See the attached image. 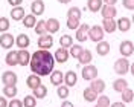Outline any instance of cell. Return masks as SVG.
<instances>
[{"label": "cell", "mask_w": 134, "mask_h": 107, "mask_svg": "<svg viewBox=\"0 0 134 107\" xmlns=\"http://www.w3.org/2000/svg\"><path fill=\"white\" fill-rule=\"evenodd\" d=\"M23 106L25 107H35L37 106V98H35V96H31V95L25 96V99H23Z\"/></svg>", "instance_id": "obj_38"}, {"label": "cell", "mask_w": 134, "mask_h": 107, "mask_svg": "<svg viewBox=\"0 0 134 107\" xmlns=\"http://www.w3.org/2000/svg\"><path fill=\"white\" fill-rule=\"evenodd\" d=\"M130 70H131V74L134 75V63H131V66H130Z\"/></svg>", "instance_id": "obj_48"}, {"label": "cell", "mask_w": 134, "mask_h": 107, "mask_svg": "<svg viewBox=\"0 0 134 107\" xmlns=\"http://www.w3.org/2000/svg\"><path fill=\"white\" fill-rule=\"evenodd\" d=\"M119 52L122 54V57H131L134 54V44L133 41L130 40H124L122 43H120V46H119Z\"/></svg>", "instance_id": "obj_4"}, {"label": "cell", "mask_w": 134, "mask_h": 107, "mask_svg": "<svg viewBox=\"0 0 134 107\" xmlns=\"http://www.w3.org/2000/svg\"><path fill=\"white\" fill-rule=\"evenodd\" d=\"M82 46H79V44H73V46H72V48H70V50H69V52H70V57H73V58H76V60H78V57H79V55H81V52H82Z\"/></svg>", "instance_id": "obj_36"}, {"label": "cell", "mask_w": 134, "mask_h": 107, "mask_svg": "<svg viewBox=\"0 0 134 107\" xmlns=\"http://www.w3.org/2000/svg\"><path fill=\"white\" fill-rule=\"evenodd\" d=\"M105 2V5H116L117 0H104Z\"/></svg>", "instance_id": "obj_47"}, {"label": "cell", "mask_w": 134, "mask_h": 107, "mask_svg": "<svg viewBox=\"0 0 134 107\" xmlns=\"http://www.w3.org/2000/svg\"><path fill=\"white\" fill-rule=\"evenodd\" d=\"M35 32L38 34V35H44V34L47 32V28H46V22H37V25H35Z\"/></svg>", "instance_id": "obj_35"}, {"label": "cell", "mask_w": 134, "mask_h": 107, "mask_svg": "<svg viewBox=\"0 0 134 107\" xmlns=\"http://www.w3.org/2000/svg\"><path fill=\"white\" fill-rule=\"evenodd\" d=\"M55 57L47 49L35 50L31 57V70L40 77H47L53 72Z\"/></svg>", "instance_id": "obj_1"}, {"label": "cell", "mask_w": 134, "mask_h": 107, "mask_svg": "<svg viewBox=\"0 0 134 107\" xmlns=\"http://www.w3.org/2000/svg\"><path fill=\"white\" fill-rule=\"evenodd\" d=\"M130 61L126 60L125 57L119 58V60H116V63H114V72L119 75H125L128 70H130Z\"/></svg>", "instance_id": "obj_3"}, {"label": "cell", "mask_w": 134, "mask_h": 107, "mask_svg": "<svg viewBox=\"0 0 134 107\" xmlns=\"http://www.w3.org/2000/svg\"><path fill=\"white\" fill-rule=\"evenodd\" d=\"M59 3H70V2H72V0H58Z\"/></svg>", "instance_id": "obj_49"}, {"label": "cell", "mask_w": 134, "mask_h": 107, "mask_svg": "<svg viewBox=\"0 0 134 107\" xmlns=\"http://www.w3.org/2000/svg\"><path fill=\"white\" fill-rule=\"evenodd\" d=\"M88 29H90V26L85 25V23H82L76 29V40L79 41V43H82V41H85L88 38Z\"/></svg>", "instance_id": "obj_10"}, {"label": "cell", "mask_w": 134, "mask_h": 107, "mask_svg": "<svg viewBox=\"0 0 134 107\" xmlns=\"http://www.w3.org/2000/svg\"><path fill=\"white\" fill-rule=\"evenodd\" d=\"M46 95H47V89H46L44 86H40V87H37V89L34 90V96H35V98L43 99Z\"/></svg>", "instance_id": "obj_37"}, {"label": "cell", "mask_w": 134, "mask_h": 107, "mask_svg": "<svg viewBox=\"0 0 134 107\" xmlns=\"http://www.w3.org/2000/svg\"><path fill=\"white\" fill-rule=\"evenodd\" d=\"M84 99H85V101H88V103H93V101H96V99H98V93L93 90L90 86H88L87 89H84Z\"/></svg>", "instance_id": "obj_25"}, {"label": "cell", "mask_w": 134, "mask_h": 107, "mask_svg": "<svg viewBox=\"0 0 134 107\" xmlns=\"http://www.w3.org/2000/svg\"><path fill=\"white\" fill-rule=\"evenodd\" d=\"M67 28L69 29H78L79 28V20L78 18H67Z\"/></svg>", "instance_id": "obj_40"}, {"label": "cell", "mask_w": 134, "mask_h": 107, "mask_svg": "<svg viewBox=\"0 0 134 107\" xmlns=\"http://www.w3.org/2000/svg\"><path fill=\"white\" fill-rule=\"evenodd\" d=\"M64 81V74L61 72V70H55V72H52L50 74V83L53 84V86H61Z\"/></svg>", "instance_id": "obj_15"}, {"label": "cell", "mask_w": 134, "mask_h": 107, "mask_svg": "<svg viewBox=\"0 0 134 107\" xmlns=\"http://www.w3.org/2000/svg\"><path fill=\"white\" fill-rule=\"evenodd\" d=\"M131 23H133V25H134V14H133V20H131Z\"/></svg>", "instance_id": "obj_51"}, {"label": "cell", "mask_w": 134, "mask_h": 107, "mask_svg": "<svg viewBox=\"0 0 134 107\" xmlns=\"http://www.w3.org/2000/svg\"><path fill=\"white\" fill-rule=\"evenodd\" d=\"M8 2H9V5H12V6L15 8V6H20V5H21L23 0H8Z\"/></svg>", "instance_id": "obj_44"}, {"label": "cell", "mask_w": 134, "mask_h": 107, "mask_svg": "<svg viewBox=\"0 0 134 107\" xmlns=\"http://www.w3.org/2000/svg\"><path fill=\"white\" fill-rule=\"evenodd\" d=\"M9 29V20L6 17H0V32H6Z\"/></svg>", "instance_id": "obj_39"}, {"label": "cell", "mask_w": 134, "mask_h": 107, "mask_svg": "<svg viewBox=\"0 0 134 107\" xmlns=\"http://www.w3.org/2000/svg\"><path fill=\"white\" fill-rule=\"evenodd\" d=\"M61 107H75V106H73V103H69V101H64V103H61Z\"/></svg>", "instance_id": "obj_45"}, {"label": "cell", "mask_w": 134, "mask_h": 107, "mask_svg": "<svg viewBox=\"0 0 134 107\" xmlns=\"http://www.w3.org/2000/svg\"><path fill=\"white\" fill-rule=\"evenodd\" d=\"M116 26H117V23L114 18H104V31L105 32H108V34L114 32Z\"/></svg>", "instance_id": "obj_22"}, {"label": "cell", "mask_w": 134, "mask_h": 107, "mask_svg": "<svg viewBox=\"0 0 134 107\" xmlns=\"http://www.w3.org/2000/svg\"><path fill=\"white\" fill-rule=\"evenodd\" d=\"M52 46H53V38H52V35H49V34L40 35V38H38V48H40V49H50Z\"/></svg>", "instance_id": "obj_7"}, {"label": "cell", "mask_w": 134, "mask_h": 107, "mask_svg": "<svg viewBox=\"0 0 134 107\" xmlns=\"http://www.w3.org/2000/svg\"><path fill=\"white\" fill-rule=\"evenodd\" d=\"M26 86H27L31 90H35L37 87H40V86H41V78H40V75H37V74L29 75V77L26 78Z\"/></svg>", "instance_id": "obj_9"}, {"label": "cell", "mask_w": 134, "mask_h": 107, "mask_svg": "<svg viewBox=\"0 0 134 107\" xmlns=\"http://www.w3.org/2000/svg\"><path fill=\"white\" fill-rule=\"evenodd\" d=\"M8 107H25V106H23V101H20V99H17V98H12L9 101Z\"/></svg>", "instance_id": "obj_41"}, {"label": "cell", "mask_w": 134, "mask_h": 107, "mask_svg": "<svg viewBox=\"0 0 134 107\" xmlns=\"http://www.w3.org/2000/svg\"><path fill=\"white\" fill-rule=\"evenodd\" d=\"M15 44L20 49H26V48L31 44V40H29V37H27L26 34H18L17 38H15Z\"/></svg>", "instance_id": "obj_14"}, {"label": "cell", "mask_w": 134, "mask_h": 107, "mask_svg": "<svg viewBox=\"0 0 134 107\" xmlns=\"http://www.w3.org/2000/svg\"><path fill=\"white\" fill-rule=\"evenodd\" d=\"M120 93H122V103H131L134 99V90L128 89V87L125 90H122Z\"/></svg>", "instance_id": "obj_31"}, {"label": "cell", "mask_w": 134, "mask_h": 107, "mask_svg": "<svg viewBox=\"0 0 134 107\" xmlns=\"http://www.w3.org/2000/svg\"><path fill=\"white\" fill-rule=\"evenodd\" d=\"M3 93H5L6 98H15L17 87L15 86H5V87H3Z\"/></svg>", "instance_id": "obj_33"}, {"label": "cell", "mask_w": 134, "mask_h": 107, "mask_svg": "<svg viewBox=\"0 0 134 107\" xmlns=\"http://www.w3.org/2000/svg\"><path fill=\"white\" fill-rule=\"evenodd\" d=\"M110 107H125V104L124 103H113V104H110Z\"/></svg>", "instance_id": "obj_46"}, {"label": "cell", "mask_w": 134, "mask_h": 107, "mask_svg": "<svg viewBox=\"0 0 134 107\" xmlns=\"http://www.w3.org/2000/svg\"><path fill=\"white\" fill-rule=\"evenodd\" d=\"M44 9H46V6H44L43 0H34V3L31 5V11H32L34 16H41Z\"/></svg>", "instance_id": "obj_11"}, {"label": "cell", "mask_w": 134, "mask_h": 107, "mask_svg": "<svg viewBox=\"0 0 134 107\" xmlns=\"http://www.w3.org/2000/svg\"><path fill=\"white\" fill-rule=\"evenodd\" d=\"M117 29H119V31H122V32L130 31V29H131V20H130V18H126V17L119 18V20H117Z\"/></svg>", "instance_id": "obj_19"}, {"label": "cell", "mask_w": 134, "mask_h": 107, "mask_svg": "<svg viewBox=\"0 0 134 107\" xmlns=\"http://www.w3.org/2000/svg\"><path fill=\"white\" fill-rule=\"evenodd\" d=\"M25 9L21 8V6H15V8H12V11H11V17L14 18V20H23L25 18Z\"/></svg>", "instance_id": "obj_26"}, {"label": "cell", "mask_w": 134, "mask_h": 107, "mask_svg": "<svg viewBox=\"0 0 134 107\" xmlns=\"http://www.w3.org/2000/svg\"><path fill=\"white\" fill-rule=\"evenodd\" d=\"M92 58H93L92 52L88 49H84L82 52H81V55L78 57V61H79L81 64H90V63H92Z\"/></svg>", "instance_id": "obj_23"}, {"label": "cell", "mask_w": 134, "mask_h": 107, "mask_svg": "<svg viewBox=\"0 0 134 107\" xmlns=\"http://www.w3.org/2000/svg\"><path fill=\"white\" fill-rule=\"evenodd\" d=\"M29 61H31V54L26 49L18 50V64H20V66H27Z\"/></svg>", "instance_id": "obj_18"}, {"label": "cell", "mask_w": 134, "mask_h": 107, "mask_svg": "<svg viewBox=\"0 0 134 107\" xmlns=\"http://www.w3.org/2000/svg\"><path fill=\"white\" fill-rule=\"evenodd\" d=\"M5 61H6L8 66H15V64H18V50H11L9 54H6Z\"/></svg>", "instance_id": "obj_20"}, {"label": "cell", "mask_w": 134, "mask_h": 107, "mask_svg": "<svg viewBox=\"0 0 134 107\" xmlns=\"http://www.w3.org/2000/svg\"><path fill=\"white\" fill-rule=\"evenodd\" d=\"M2 81H3L5 86H15L17 81H18V78H17L15 72L6 70V72H3V75H2Z\"/></svg>", "instance_id": "obj_6"}, {"label": "cell", "mask_w": 134, "mask_h": 107, "mask_svg": "<svg viewBox=\"0 0 134 107\" xmlns=\"http://www.w3.org/2000/svg\"><path fill=\"white\" fill-rule=\"evenodd\" d=\"M78 81V77H76L75 70H69L66 75H64V83H66L67 87H73Z\"/></svg>", "instance_id": "obj_16"}, {"label": "cell", "mask_w": 134, "mask_h": 107, "mask_svg": "<svg viewBox=\"0 0 134 107\" xmlns=\"http://www.w3.org/2000/svg\"><path fill=\"white\" fill-rule=\"evenodd\" d=\"M90 87H92L96 93H102V92L105 90V83L102 81V80H92Z\"/></svg>", "instance_id": "obj_27"}, {"label": "cell", "mask_w": 134, "mask_h": 107, "mask_svg": "<svg viewBox=\"0 0 134 107\" xmlns=\"http://www.w3.org/2000/svg\"><path fill=\"white\" fill-rule=\"evenodd\" d=\"M8 101H6V96H0V107H8Z\"/></svg>", "instance_id": "obj_43"}, {"label": "cell", "mask_w": 134, "mask_h": 107, "mask_svg": "<svg viewBox=\"0 0 134 107\" xmlns=\"http://www.w3.org/2000/svg\"><path fill=\"white\" fill-rule=\"evenodd\" d=\"M59 44H61V48H72L73 46V38L70 37V35H61V38H59Z\"/></svg>", "instance_id": "obj_29"}, {"label": "cell", "mask_w": 134, "mask_h": 107, "mask_svg": "<svg viewBox=\"0 0 134 107\" xmlns=\"http://www.w3.org/2000/svg\"><path fill=\"white\" fill-rule=\"evenodd\" d=\"M23 25H25L26 28H35V25H37V16H34V14L25 16V18H23Z\"/></svg>", "instance_id": "obj_30"}, {"label": "cell", "mask_w": 134, "mask_h": 107, "mask_svg": "<svg viewBox=\"0 0 134 107\" xmlns=\"http://www.w3.org/2000/svg\"><path fill=\"white\" fill-rule=\"evenodd\" d=\"M124 8L125 9H130V11H134V0H124L122 2Z\"/></svg>", "instance_id": "obj_42"}, {"label": "cell", "mask_w": 134, "mask_h": 107, "mask_svg": "<svg viewBox=\"0 0 134 107\" xmlns=\"http://www.w3.org/2000/svg\"><path fill=\"white\" fill-rule=\"evenodd\" d=\"M88 38L92 41H96V43L102 41V38H104V28L99 26V25L92 26V28L88 29Z\"/></svg>", "instance_id": "obj_2"}, {"label": "cell", "mask_w": 134, "mask_h": 107, "mask_svg": "<svg viewBox=\"0 0 134 107\" xmlns=\"http://www.w3.org/2000/svg\"><path fill=\"white\" fill-rule=\"evenodd\" d=\"M94 107H108V106H104V104H99V103H98V104H96Z\"/></svg>", "instance_id": "obj_50"}, {"label": "cell", "mask_w": 134, "mask_h": 107, "mask_svg": "<svg viewBox=\"0 0 134 107\" xmlns=\"http://www.w3.org/2000/svg\"><path fill=\"white\" fill-rule=\"evenodd\" d=\"M46 28H47V32L50 34H55L59 31V22L57 18H49L47 22H46Z\"/></svg>", "instance_id": "obj_21"}, {"label": "cell", "mask_w": 134, "mask_h": 107, "mask_svg": "<svg viewBox=\"0 0 134 107\" xmlns=\"http://www.w3.org/2000/svg\"><path fill=\"white\" fill-rule=\"evenodd\" d=\"M57 93H58V96L61 99H67L69 98V93H70V90H69V87L67 86H58V90H57Z\"/></svg>", "instance_id": "obj_34"}, {"label": "cell", "mask_w": 134, "mask_h": 107, "mask_svg": "<svg viewBox=\"0 0 134 107\" xmlns=\"http://www.w3.org/2000/svg\"><path fill=\"white\" fill-rule=\"evenodd\" d=\"M110 43L108 41H99L98 43V46H96V52L99 54L100 57H105V55H108L110 54Z\"/></svg>", "instance_id": "obj_17"}, {"label": "cell", "mask_w": 134, "mask_h": 107, "mask_svg": "<svg viewBox=\"0 0 134 107\" xmlns=\"http://www.w3.org/2000/svg\"><path fill=\"white\" fill-rule=\"evenodd\" d=\"M14 37H12V34L9 32H3L2 34V37H0V46L2 48H5V49H11L12 46H14Z\"/></svg>", "instance_id": "obj_8"}, {"label": "cell", "mask_w": 134, "mask_h": 107, "mask_svg": "<svg viewBox=\"0 0 134 107\" xmlns=\"http://www.w3.org/2000/svg\"><path fill=\"white\" fill-rule=\"evenodd\" d=\"M81 16H82V12H81V9L76 8V6H72V8L67 11V18H81Z\"/></svg>", "instance_id": "obj_32"}, {"label": "cell", "mask_w": 134, "mask_h": 107, "mask_svg": "<svg viewBox=\"0 0 134 107\" xmlns=\"http://www.w3.org/2000/svg\"><path fill=\"white\" fill-rule=\"evenodd\" d=\"M126 87H128V83H126V80H124V78H117L116 81L113 83L114 92H122V90H125Z\"/></svg>", "instance_id": "obj_28"}, {"label": "cell", "mask_w": 134, "mask_h": 107, "mask_svg": "<svg viewBox=\"0 0 134 107\" xmlns=\"http://www.w3.org/2000/svg\"><path fill=\"white\" fill-rule=\"evenodd\" d=\"M82 78L85 81H92L98 78V67L96 66H84L82 67Z\"/></svg>", "instance_id": "obj_5"}, {"label": "cell", "mask_w": 134, "mask_h": 107, "mask_svg": "<svg viewBox=\"0 0 134 107\" xmlns=\"http://www.w3.org/2000/svg\"><path fill=\"white\" fill-rule=\"evenodd\" d=\"M87 8L92 12H98L102 9V0H87Z\"/></svg>", "instance_id": "obj_24"}, {"label": "cell", "mask_w": 134, "mask_h": 107, "mask_svg": "<svg viewBox=\"0 0 134 107\" xmlns=\"http://www.w3.org/2000/svg\"><path fill=\"white\" fill-rule=\"evenodd\" d=\"M100 12H102V17H104V18H114L116 14H117L114 5H105L104 8L100 9Z\"/></svg>", "instance_id": "obj_12"}, {"label": "cell", "mask_w": 134, "mask_h": 107, "mask_svg": "<svg viewBox=\"0 0 134 107\" xmlns=\"http://www.w3.org/2000/svg\"><path fill=\"white\" fill-rule=\"evenodd\" d=\"M69 58H70V52L67 49H64V48L57 49V52H55V60H57L58 63H66Z\"/></svg>", "instance_id": "obj_13"}]
</instances>
